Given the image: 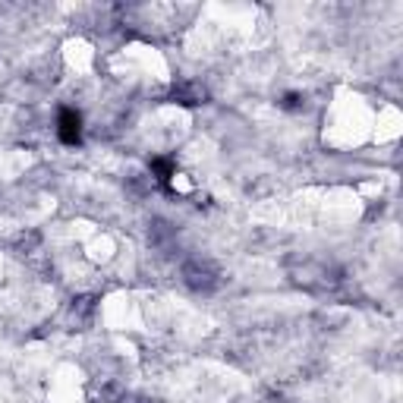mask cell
<instances>
[{
  "mask_svg": "<svg viewBox=\"0 0 403 403\" xmlns=\"http://www.w3.org/2000/svg\"><path fill=\"white\" fill-rule=\"evenodd\" d=\"M57 136H60L63 146H79V142H82V117H79V111L63 108L57 113Z\"/></svg>",
  "mask_w": 403,
  "mask_h": 403,
  "instance_id": "cell-1",
  "label": "cell"
},
{
  "mask_svg": "<svg viewBox=\"0 0 403 403\" xmlns=\"http://www.w3.org/2000/svg\"><path fill=\"white\" fill-rule=\"evenodd\" d=\"M148 167H151V170H155V177L161 180V183H167V180L173 177V170H177V164H173L170 158H151V161H148Z\"/></svg>",
  "mask_w": 403,
  "mask_h": 403,
  "instance_id": "cell-2",
  "label": "cell"
},
{
  "mask_svg": "<svg viewBox=\"0 0 403 403\" xmlns=\"http://www.w3.org/2000/svg\"><path fill=\"white\" fill-rule=\"evenodd\" d=\"M296 104H300V95H287L284 98V108H296Z\"/></svg>",
  "mask_w": 403,
  "mask_h": 403,
  "instance_id": "cell-3",
  "label": "cell"
}]
</instances>
